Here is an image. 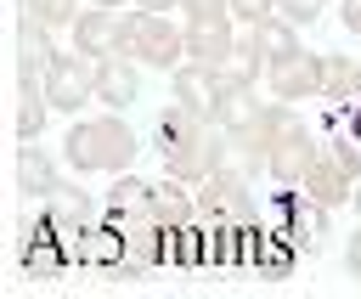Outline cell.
Listing matches in <instances>:
<instances>
[{
	"instance_id": "13",
	"label": "cell",
	"mask_w": 361,
	"mask_h": 299,
	"mask_svg": "<svg viewBox=\"0 0 361 299\" xmlns=\"http://www.w3.org/2000/svg\"><path fill=\"white\" fill-rule=\"evenodd\" d=\"M141 214L147 220H158V226H180V220H192L197 214V192H186V181H158V186H147V197H141Z\"/></svg>"
},
{
	"instance_id": "21",
	"label": "cell",
	"mask_w": 361,
	"mask_h": 299,
	"mask_svg": "<svg viewBox=\"0 0 361 299\" xmlns=\"http://www.w3.org/2000/svg\"><path fill=\"white\" fill-rule=\"evenodd\" d=\"M85 214H90V197L79 186H68V181L45 197V220H56V226H85Z\"/></svg>"
},
{
	"instance_id": "36",
	"label": "cell",
	"mask_w": 361,
	"mask_h": 299,
	"mask_svg": "<svg viewBox=\"0 0 361 299\" xmlns=\"http://www.w3.org/2000/svg\"><path fill=\"white\" fill-rule=\"evenodd\" d=\"M344 28H350V34H355V39H361V11H355V17H350V23H344Z\"/></svg>"
},
{
	"instance_id": "19",
	"label": "cell",
	"mask_w": 361,
	"mask_h": 299,
	"mask_svg": "<svg viewBox=\"0 0 361 299\" xmlns=\"http://www.w3.org/2000/svg\"><path fill=\"white\" fill-rule=\"evenodd\" d=\"M130 254H135V265H158V260H169V226H158V220H135L130 226Z\"/></svg>"
},
{
	"instance_id": "17",
	"label": "cell",
	"mask_w": 361,
	"mask_h": 299,
	"mask_svg": "<svg viewBox=\"0 0 361 299\" xmlns=\"http://www.w3.org/2000/svg\"><path fill=\"white\" fill-rule=\"evenodd\" d=\"M322 96L338 102V107L355 102V96H361V68H355L350 56H327V62H322Z\"/></svg>"
},
{
	"instance_id": "5",
	"label": "cell",
	"mask_w": 361,
	"mask_h": 299,
	"mask_svg": "<svg viewBox=\"0 0 361 299\" xmlns=\"http://www.w3.org/2000/svg\"><path fill=\"white\" fill-rule=\"evenodd\" d=\"M90 96H96V62L79 51H56V62L45 73V102L56 113H79Z\"/></svg>"
},
{
	"instance_id": "37",
	"label": "cell",
	"mask_w": 361,
	"mask_h": 299,
	"mask_svg": "<svg viewBox=\"0 0 361 299\" xmlns=\"http://www.w3.org/2000/svg\"><path fill=\"white\" fill-rule=\"evenodd\" d=\"M355 214H361V181H355Z\"/></svg>"
},
{
	"instance_id": "32",
	"label": "cell",
	"mask_w": 361,
	"mask_h": 299,
	"mask_svg": "<svg viewBox=\"0 0 361 299\" xmlns=\"http://www.w3.org/2000/svg\"><path fill=\"white\" fill-rule=\"evenodd\" d=\"M344 107H350V124H344V135H355V141H361V96H355V102H344Z\"/></svg>"
},
{
	"instance_id": "10",
	"label": "cell",
	"mask_w": 361,
	"mask_h": 299,
	"mask_svg": "<svg viewBox=\"0 0 361 299\" xmlns=\"http://www.w3.org/2000/svg\"><path fill=\"white\" fill-rule=\"evenodd\" d=\"M135 56H102L96 62V102L102 107H113V113H124L135 96H141V79H135Z\"/></svg>"
},
{
	"instance_id": "25",
	"label": "cell",
	"mask_w": 361,
	"mask_h": 299,
	"mask_svg": "<svg viewBox=\"0 0 361 299\" xmlns=\"http://www.w3.org/2000/svg\"><path fill=\"white\" fill-rule=\"evenodd\" d=\"M322 158H333L350 181H361V152H355V135H333V141L322 147Z\"/></svg>"
},
{
	"instance_id": "12",
	"label": "cell",
	"mask_w": 361,
	"mask_h": 299,
	"mask_svg": "<svg viewBox=\"0 0 361 299\" xmlns=\"http://www.w3.org/2000/svg\"><path fill=\"white\" fill-rule=\"evenodd\" d=\"M316 158H322V147L310 141L305 124H293L288 135L271 141V175H276V181H305V169H310Z\"/></svg>"
},
{
	"instance_id": "15",
	"label": "cell",
	"mask_w": 361,
	"mask_h": 299,
	"mask_svg": "<svg viewBox=\"0 0 361 299\" xmlns=\"http://www.w3.org/2000/svg\"><path fill=\"white\" fill-rule=\"evenodd\" d=\"M305 192L316 197V203H327V209H338V203H350V192H355V181L333 164V158H316L310 169H305Z\"/></svg>"
},
{
	"instance_id": "8",
	"label": "cell",
	"mask_w": 361,
	"mask_h": 299,
	"mask_svg": "<svg viewBox=\"0 0 361 299\" xmlns=\"http://www.w3.org/2000/svg\"><path fill=\"white\" fill-rule=\"evenodd\" d=\"M175 79H169V96L180 102V107H192V113H203V118H214V102H220V68H203V62H180V68H169Z\"/></svg>"
},
{
	"instance_id": "34",
	"label": "cell",
	"mask_w": 361,
	"mask_h": 299,
	"mask_svg": "<svg viewBox=\"0 0 361 299\" xmlns=\"http://www.w3.org/2000/svg\"><path fill=\"white\" fill-rule=\"evenodd\" d=\"M355 11H361V0H338V17H344V23H350Z\"/></svg>"
},
{
	"instance_id": "1",
	"label": "cell",
	"mask_w": 361,
	"mask_h": 299,
	"mask_svg": "<svg viewBox=\"0 0 361 299\" xmlns=\"http://www.w3.org/2000/svg\"><path fill=\"white\" fill-rule=\"evenodd\" d=\"M68 169L79 175H124L135 164V130L107 107L102 118H85V124H68Z\"/></svg>"
},
{
	"instance_id": "11",
	"label": "cell",
	"mask_w": 361,
	"mask_h": 299,
	"mask_svg": "<svg viewBox=\"0 0 361 299\" xmlns=\"http://www.w3.org/2000/svg\"><path fill=\"white\" fill-rule=\"evenodd\" d=\"M220 79H226V85H220V102H214V124H220V130H243L248 118H259L265 102H259V90H254V79H237L231 68H220Z\"/></svg>"
},
{
	"instance_id": "24",
	"label": "cell",
	"mask_w": 361,
	"mask_h": 299,
	"mask_svg": "<svg viewBox=\"0 0 361 299\" xmlns=\"http://www.w3.org/2000/svg\"><path fill=\"white\" fill-rule=\"evenodd\" d=\"M23 11H28V17H39L45 28H73L79 0H23Z\"/></svg>"
},
{
	"instance_id": "20",
	"label": "cell",
	"mask_w": 361,
	"mask_h": 299,
	"mask_svg": "<svg viewBox=\"0 0 361 299\" xmlns=\"http://www.w3.org/2000/svg\"><path fill=\"white\" fill-rule=\"evenodd\" d=\"M237 79H265V68H271V56H265V45H259V28H248V34H237V51H231V62H226Z\"/></svg>"
},
{
	"instance_id": "16",
	"label": "cell",
	"mask_w": 361,
	"mask_h": 299,
	"mask_svg": "<svg viewBox=\"0 0 361 299\" xmlns=\"http://www.w3.org/2000/svg\"><path fill=\"white\" fill-rule=\"evenodd\" d=\"M45 113H56L45 102V90H11V135L17 141H34L45 130Z\"/></svg>"
},
{
	"instance_id": "33",
	"label": "cell",
	"mask_w": 361,
	"mask_h": 299,
	"mask_svg": "<svg viewBox=\"0 0 361 299\" xmlns=\"http://www.w3.org/2000/svg\"><path fill=\"white\" fill-rule=\"evenodd\" d=\"M135 11H180V0H135Z\"/></svg>"
},
{
	"instance_id": "4",
	"label": "cell",
	"mask_w": 361,
	"mask_h": 299,
	"mask_svg": "<svg viewBox=\"0 0 361 299\" xmlns=\"http://www.w3.org/2000/svg\"><path fill=\"white\" fill-rule=\"evenodd\" d=\"M130 45V11H113V6H90L73 17V51L102 62V56H124Z\"/></svg>"
},
{
	"instance_id": "3",
	"label": "cell",
	"mask_w": 361,
	"mask_h": 299,
	"mask_svg": "<svg viewBox=\"0 0 361 299\" xmlns=\"http://www.w3.org/2000/svg\"><path fill=\"white\" fill-rule=\"evenodd\" d=\"M56 51H51V28L39 17H17L11 23V90H45V73H51Z\"/></svg>"
},
{
	"instance_id": "7",
	"label": "cell",
	"mask_w": 361,
	"mask_h": 299,
	"mask_svg": "<svg viewBox=\"0 0 361 299\" xmlns=\"http://www.w3.org/2000/svg\"><path fill=\"white\" fill-rule=\"evenodd\" d=\"M197 214H226V220H248L254 214V197L243 192V175H237L231 158L209 181H197Z\"/></svg>"
},
{
	"instance_id": "27",
	"label": "cell",
	"mask_w": 361,
	"mask_h": 299,
	"mask_svg": "<svg viewBox=\"0 0 361 299\" xmlns=\"http://www.w3.org/2000/svg\"><path fill=\"white\" fill-rule=\"evenodd\" d=\"M259 271H271V276H288V265H293V237L288 243H259V260H254Z\"/></svg>"
},
{
	"instance_id": "23",
	"label": "cell",
	"mask_w": 361,
	"mask_h": 299,
	"mask_svg": "<svg viewBox=\"0 0 361 299\" xmlns=\"http://www.w3.org/2000/svg\"><path fill=\"white\" fill-rule=\"evenodd\" d=\"M259 28V45H265V56L276 62V56H288V51H299V28L293 23H282V17H265V23H254Z\"/></svg>"
},
{
	"instance_id": "31",
	"label": "cell",
	"mask_w": 361,
	"mask_h": 299,
	"mask_svg": "<svg viewBox=\"0 0 361 299\" xmlns=\"http://www.w3.org/2000/svg\"><path fill=\"white\" fill-rule=\"evenodd\" d=\"M344 265H350V276H361V226L344 237Z\"/></svg>"
},
{
	"instance_id": "2",
	"label": "cell",
	"mask_w": 361,
	"mask_h": 299,
	"mask_svg": "<svg viewBox=\"0 0 361 299\" xmlns=\"http://www.w3.org/2000/svg\"><path fill=\"white\" fill-rule=\"evenodd\" d=\"M124 56H135L141 68H180L186 62V28L169 23V11H135L130 6V45Z\"/></svg>"
},
{
	"instance_id": "14",
	"label": "cell",
	"mask_w": 361,
	"mask_h": 299,
	"mask_svg": "<svg viewBox=\"0 0 361 299\" xmlns=\"http://www.w3.org/2000/svg\"><path fill=\"white\" fill-rule=\"evenodd\" d=\"M11 169H17V186L34 192V197H51V192L62 186L56 164L45 158V147H17V152H11Z\"/></svg>"
},
{
	"instance_id": "22",
	"label": "cell",
	"mask_w": 361,
	"mask_h": 299,
	"mask_svg": "<svg viewBox=\"0 0 361 299\" xmlns=\"http://www.w3.org/2000/svg\"><path fill=\"white\" fill-rule=\"evenodd\" d=\"M169 260H175V265H203V260H209V243H203V231H197L192 220L169 226Z\"/></svg>"
},
{
	"instance_id": "26",
	"label": "cell",
	"mask_w": 361,
	"mask_h": 299,
	"mask_svg": "<svg viewBox=\"0 0 361 299\" xmlns=\"http://www.w3.org/2000/svg\"><path fill=\"white\" fill-rule=\"evenodd\" d=\"M141 197H147V186H141L135 175H113V192H107V209H130V214H141Z\"/></svg>"
},
{
	"instance_id": "9",
	"label": "cell",
	"mask_w": 361,
	"mask_h": 299,
	"mask_svg": "<svg viewBox=\"0 0 361 299\" xmlns=\"http://www.w3.org/2000/svg\"><path fill=\"white\" fill-rule=\"evenodd\" d=\"M237 17H220V23H186V62H203V68H226L231 51H237Z\"/></svg>"
},
{
	"instance_id": "6",
	"label": "cell",
	"mask_w": 361,
	"mask_h": 299,
	"mask_svg": "<svg viewBox=\"0 0 361 299\" xmlns=\"http://www.w3.org/2000/svg\"><path fill=\"white\" fill-rule=\"evenodd\" d=\"M322 62L327 56H316V51H288V56H276L271 68H265V90H271V102H299V96H322Z\"/></svg>"
},
{
	"instance_id": "28",
	"label": "cell",
	"mask_w": 361,
	"mask_h": 299,
	"mask_svg": "<svg viewBox=\"0 0 361 299\" xmlns=\"http://www.w3.org/2000/svg\"><path fill=\"white\" fill-rule=\"evenodd\" d=\"M231 17V0H180V23H220Z\"/></svg>"
},
{
	"instance_id": "35",
	"label": "cell",
	"mask_w": 361,
	"mask_h": 299,
	"mask_svg": "<svg viewBox=\"0 0 361 299\" xmlns=\"http://www.w3.org/2000/svg\"><path fill=\"white\" fill-rule=\"evenodd\" d=\"M90 6H113V11H124V6H135V0H90Z\"/></svg>"
},
{
	"instance_id": "18",
	"label": "cell",
	"mask_w": 361,
	"mask_h": 299,
	"mask_svg": "<svg viewBox=\"0 0 361 299\" xmlns=\"http://www.w3.org/2000/svg\"><path fill=\"white\" fill-rule=\"evenodd\" d=\"M79 248H85V260H96V265H118V260L130 254V231H118V226H90V231L79 237Z\"/></svg>"
},
{
	"instance_id": "29",
	"label": "cell",
	"mask_w": 361,
	"mask_h": 299,
	"mask_svg": "<svg viewBox=\"0 0 361 299\" xmlns=\"http://www.w3.org/2000/svg\"><path fill=\"white\" fill-rule=\"evenodd\" d=\"M271 17H282V23L305 28V23H316V17H322V0H276V11H271Z\"/></svg>"
},
{
	"instance_id": "30",
	"label": "cell",
	"mask_w": 361,
	"mask_h": 299,
	"mask_svg": "<svg viewBox=\"0 0 361 299\" xmlns=\"http://www.w3.org/2000/svg\"><path fill=\"white\" fill-rule=\"evenodd\" d=\"M271 11H276V0H231V17H237V23H248V28H254V23H265Z\"/></svg>"
}]
</instances>
